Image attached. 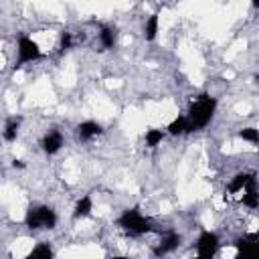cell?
Returning <instances> with one entry per match:
<instances>
[{"instance_id":"cell-10","label":"cell","mask_w":259,"mask_h":259,"mask_svg":"<svg viewBox=\"0 0 259 259\" xmlns=\"http://www.w3.org/2000/svg\"><path fill=\"white\" fill-rule=\"evenodd\" d=\"M257 178H253L247 186H245V190H243V204L245 206H249V208H257V204H259V200H257Z\"/></svg>"},{"instance_id":"cell-7","label":"cell","mask_w":259,"mask_h":259,"mask_svg":"<svg viewBox=\"0 0 259 259\" xmlns=\"http://www.w3.org/2000/svg\"><path fill=\"white\" fill-rule=\"evenodd\" d=\"M40 146H42V152L45 154H57L59 150H61V146H63V134L61 132H49L45 138H42V142H40Z\"/></svg>"},{"instance_id":"cell-11","label":"cell","mask_w":259,"mask_h":259,"mask_svg":"<svg viewBox=\"0 0 259 259\" xmlns=\"http://www.w3.org/2000/svg\"><path fill=\"white\" fill-rule=\"evenodd\" d=\"M91 210H93V200H91L89 194H85V196H81V198L77 200V204H75V208H73V217H75V219H85V217L91 214Z\"/></svg>"},{"instance_id":"cell-14","label":"cell","mask_w":259,"mask_h":259,"mask_svg":"<svg viewBox=\"0 0 259 259\" xmlns=\"http://www.w3.org/2000/svg\"><path fill=\"white\" fill-rule=\"evenodd\" d=\"M99 42L103 49H113L115 47V30L111 26H103L99 32Z\"/></svg>"},{"instance_id":"cell-2","label":"cell","mask_w":259,"mask_h":259,"mask_svg":"<svg viewBox=\"0 0 259 259\" xmlns=\"http://www.w3.org/2000/svg\"><path fill=\"white\" fill-rule=\"evenodd\" d=\"M117 225H119L123 231H127L130 235H146V233L156 231L154 225H152V221L146 219L138 208H127V210H123V212L119 214V219H117Z\"/></svg>"},{"instance_id":"cell-19","label":"cell","mask_w":259,"mask_h":259,"mask_svg":"<svg viewBox=\"0 0 259 259\" xmlns=\"http://www.w3.org/2000/svg\"><path fill=\"white\" fill-rule=\"evenodd\" d=\"M239 138H243V140H247V142H251V144H257V142H259V134H257L255 127H243V130L239 132Z\"/></svg>"},{"instance_id":"cell-4","label":"cell","mask_w":259,"mask_h":259,"mask_svg":"<svg viewBox=\"0 0 259 259\" xmlns=\"http://www.w3.org/2000/svg\"><path fill=\"white\" fill-rule=\"evenodd\" d=\"M40 57H42V51L38 49V45L30 36H20L18 38V61H16L14 69H20L26 63L38 61Z\"/></svg>"},{"instance_id":"cell-13","label":"cell","mask_w":259,"mask_h":259,"mask_svg":"<svg viewBox=\"0 0 259 259\" xmlns=\"http://www.w3.org/2000/svg\"><path fill=\"white\" fill-rule=\"evenodd\" d=\"M18 127H20V117H8L6 125H4V140L14 142L18 136Z\"/></svg>"},{"instance_id":"cell-9","label":"cell","mask_w":259,"mask_h":259,"mask_svg":"<svg viewBox=\"0 0 259 259\" xmlns=\"http://www.w3.org/2000/svg\"><path fill=\"white\" fill-rule=\"evenodd\" d=\"M253 178H255V174H253V172H241V174H237V176L229 182L227 190H229L231 194H235V192H243V190H245V186H247Z\"/></svg>"},{"instance_id":"cell-16","label":"cell","mask_w":259,"mask_h":259,"mask_svg":"<svg viewBox=\"0 0 259 259\" xmlns=\"http://www.w3.org/2000/svg\"><path fill=\"white\" fill-rule=\"evenodd\" d=\"M162 140H164V132H162V130L150 127V130L146 132V146H148V148H156Z\"/></svg>"},{"instance_id":"cell-6","label":"cell","mask_w":259,"mask_h":259,"mask_svg":"<svg viewBox=\"0 0 259 259\" xmlns=\"http://www.w3.org/2000/svg\"><path fill=\"white\" fill-rule=\"evenodd\" d=\"M101 132H103V127H101L97 121H91V119L77 125V138H79L81 142H89V140L101 136Z\"/></svg>"},{"instance_id":"cell-12","label":"cell","mask_w":259,"mask_h":259,"mask_svg":"<svg viewBox=\"0 0 259 259\" xmlns=\"http://www.w3.org/2000/svg\"><path fill=\"white\" fill-rule=\"evenodd\" d=\"M158 26H160V14H152L144 22V38L146 40H154L156 34H158Z\"/></svg>"},{"instance_id":"cell-3","label":"cell","mask_w":259,"mask_h":259,"mask_svg":"<svg viewBox=\"0 0 259 259\" xmlns=\"http://www.w3.org/2000/svg\"><path fill=\"white\" fill-rule=\"evenodd\" d=\"M24 223L28 229H55L57 214L51 206H30L26 210Z\"/></svg>"},{"instance_id":"cell-15","label":"cell","mask_w":259,"mask_h":259,"mask_svg":"<svg viewBox=\"0 0 259 259\" xmlns=\"http://www.w3.org/2000/svg\"><path fill=\"white\" fill-rule=\"evenodd\" d=\"M166 130H168L170 136H182V134H186V115H178L176 119H172Z\"/></svg>"},{"instance_id":"cell-17","label":"cell","mask_w":259,"mask_h":259,"mask_svg":"<svg viewBox=\"0 0 259 259\" xmlns=\"http://www.w3.org/2000/svg\"><path fill=\"white\" fill-rule=\"evenodd\" d=\"M257 237L255 235H249V237H245V239H237L235 241V247H237V253L241 255H245V253H249L251 251V247H253V241H255Z\"/></svg>"},{"instance_id":"cell-8","label":"cell","mask_w":259,"mask_h":259,"mask_svg":"<svg viewBox=\"0 0 259 259\" xmlns=\"http://www.w3.org/2000/svg\"><path fill=\"white\" fill-rule=\"evenodd\" d=\"M178 245H180V235L174 233V231H170V233H166V237H164V239L160 241V245L156 247V255H166V253L174 251Z\"/></svg>"},{"instance_id":"cell-20","label":"cell","mask_w":259,"mask_h":259,"mask_svg":"<svg viewBox=\"0 0 259 259\" xmlns=\"http://www.w3.org/2000/svg\"><path fill=\"white\" fill-rule=\"evenodd\" d=\"M73 47V34L71 32H61V40H59V51L61 53H65V51H69Z\"/></svg>"},{"instance_id":"cell-1","label":"cell","mask_w":259,"mask_h":259,"mask_svg":"<svg viewBox=\"0 0 259 259\" xmlns=\"http://www.w3.org/2000/svg\"><path fill=\"white\" fill-rule=\"evenodd\" d=\"M217 109V99L210 95H198L190 107H188V115H186V134H192L196 130H202L210 123L212 115Z\"/></svg>"},{"instance_id":"cell-18","label":"cell","mask_w":259,"mask_h":259,"mask_svg":"<svg viewBox=\"0 0 259 259\" xmlns=\"http://www.w3.org/2000/svg\"><path fill=\"white\" fill-rule=\"evenodd\" d=\"M28 257H30V259H32V257H53V249H51L49 243H38V245L28 253Z\"/></svg>"},{"instance_id":"cell-5","label":"cell","mask_w":259,"mask_h":259,"mask_svg":"<svg viewBox=\"0 0 259 259\" xmlns=\"http://www.w3.org/2000/svg\"><path fill=\"white\" fill-rule=\"evenodd\" d=\"M217 251H219V237L214 233H210V231H202L198 235V239H196V253H198V257L208 259Z\"/></svg>"},{"instance_id":"cell-21","label":"cell","mask_w":259,"mask_h":259,"mask_svg":"<svg viewBox=\"0 0 259 259\" xmlns=\"http://www.w3.org/2000/svg\"><path fill=\"white\" fill-rule=\"evenodd\" d=\"M12 166H14V168H24V164H22L20 160H14V162H12Z\"/></svg>"}]
</instances>
